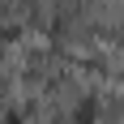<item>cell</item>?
Returning <instances> with one entry per match:
<instances>
[{
  "mask_svg": "<svg viewBox=\"0 0 124 124\" xmlns=\"http://www.w3.org/2000/svg\"><path fill=\"white\" fill-rule=\"evenodd\" d=\"M94 111H99V103H94V99H86L81 107H77V124H94Z\"/></svg>",
  "mask_w": 124,
  "mask_h": 124,
  "instance_id": "6da1fadb",
  "label": "cell"
}]
</instances>
